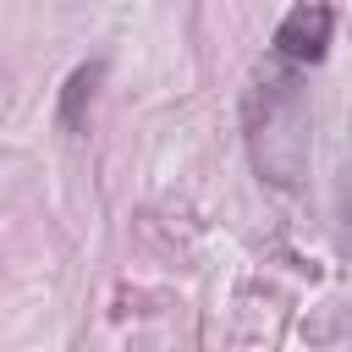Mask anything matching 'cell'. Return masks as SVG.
I'll return each mask as SVG.
<instances>
[{"mask_svg": "<svg viewBox=\"0 0 352 352\" xmlns=\"http://www.w3.org/2000/svg\"><path fill=\"white\" fill-rule=\"evenodd\" d=\"M330 28H336V11L330 6H292L280 16V28H275V50L286 60H324Z\"/></svg>", "mask_w": 352, "mask_h": 352, "instance_id": "6da1fadb", "label": "cell"}]
</instances>
